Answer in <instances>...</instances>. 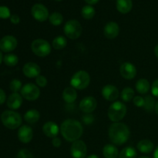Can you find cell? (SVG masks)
<instances>
[{
  "mask_svg": "<svg viewBox=\"0 0 158 158\" xmlns=\"http://www.w3.org/2000/svg\"><path fill=\"white\" fill-rule=\"evenodd\" d=\"M60 132L66 140L74 142L83 135V127L81 123L73 119H67L62 123Z\"/></svg>",
  "mask_w": 158,
  "mask_h": 158,
  "instance_id": "obj_1",
  "label": "cell"
},
{
  "mask_svg": "<svg viewBox=\"0 0 158 158\" xmlns=\"http://www.w3.org/2000/svg\"><path fill=\"white\" fill-rule=\"evenodd\" d=\"M130 131L129 127L125 123H114L110 126L109 131H108V135H109L110 140H111L114 144L123 145L126 143L130 138Z\"/></svg>",
  "mask_w": 158,
  "mask_h": 158,
  "instance_id": "obj_2",
  "label": "cell"
},
{
  "mask_svg": "<svg viewBox=\"0 0 158 158\" xmlns=\"http://www.w3.org/2000/svg\"><path fill=\"white\" fill-rule=\"evenodd\" d=\"M1 121L8 129L15 130L21 126L23 118L21 115L15 111L6 110L2 114Z\"/></svg>",
  "mask_w": 158,
  "mask_h": 158,
  "instance_id": "obj_3",
  "label": "cell"
},
{
  "mask_svg": "<svg viewBox=\"0 0 158 158\" xmlns=\"http://www.w3.org/2000/svg\"><path fill=\"white\" fill-rule=\"evenodd\" d=\"M127 110L126 105L120 101H115L108 109V117L114 123H118L124 118Z\"/></svg>",
  "mask_w": 158,
  "mask_h": 158,
  "instance_id": "obj_4",
  "label": "cell"
},
{
  "mask_svg": "<svg viewBox=\"0 0 158 158\" xmlns=\"http://www.w3.org/2000/svg\"><path fill=\"white\" fill-rule=\"evenodd\" d=\"M90 77L86 71L80 70L73 74L70 80V85L76 89H84L89 85Z\"/></svg>",
  "mask_w": 158,
  "mask_h": 158,
  "instance_id": "obj_5",
  "label": "cell"
},
{
  "mask_svg": "<svg viewBox=\"0 0 158 158\" xmlns=\"http://www.w3.org/2000/svg\"><path fill=\"white\" fill-rule=\"evenodd\" d=\"M32 52L37 56L46 57L51 52V46L49 43L43 39H36L31 44Z\"/></svg>",
  "mask_w": 158,
  "mask_h": 158,
  "instance_id": "obj_6",
  "label": "cell"
},
{
  "mask_svg": "<svg viewBox=\"0 0 158 158\" xmlns=\"http://www.w3.org/2000/svg\"><path fill=\"white\" fill-rule=\"evenodd\" d=\"M64 33L70 40H77L81 35L83 28L80 22L76 19H71L66 22L63 27Z\"/></svg>",
  "mask_w": 158,
  "mask_h": 158,
  "instance_id": "obj_7",
  "label": "cell"
},
{
  "mask_svg": "<svg viewBox=\"0 0 158 158\" xmlns=\"http://www.w3.org/2000/svg\"><path fill=\"white\" fill-rule=\"evenodd\" d=\"M21 95L23 98L29 101L36 100L40 96V88L34 83H26L22 88Z\"/></svg>",
  "mask_w": 158,
  "mask_h": 158,
  "instance_id": "obj_8",
  "label": "cell"
},
{
  "mask_svg": "<svg viewBox=\"0 0 158 158\" xmlns=\"http://www.w3.org/2000/svg\"><path fill=\"white\" fill-rule=\"evenodd\" d=\"M87 153L86 145L83 140H77L73 142L70 148V154L73 158H85Z\"/></svg>",
  "mask_w": 158,
  "mask_h": 158,
  "instance_id": "obj_9",
  "label": "cell"
},
{
  "mask_svg": "<svg viewBox=\"0 0 158 158\" xmlns=\"http://www.w3.org/2000/svg\"><path fill=\"white\" fill-rule=\"evenodd\" d=\"M31 13L32 17L39 22H45L49 19V11L43 4H35L32 7Z\"/></svg>",
  "mask_w": 158,
  "mask_h": 158,
  "instance_id": "obj_10",
  "label": "cell"
},
{
  "mask_svg": "<svg viewBox=\"0 0 158 158\" xmlns=\"http://www.w3.org/2000/svg\"><path fill=\"white\" fill-rule=\"evenodd\" d=\"M17 45L18 41L13 35H6L0 40V49L4 52H10L15 50Z\"/></svg>",
  "mask_w": 158,
  "mask_h": 158,
  "instance_id": "obj_11",
  "label": "cell"
},
{
  "mask_svg": "<svg viewBox=\"0 0 158 158\" xmlns=\"http://www.w3.org/2000/svg\"><path fill=\"white\" fill-rule=\"evenodd\" d=\"M97 106V100L94 97H84L80 103V109L85 114H91Z\"/></svg>",
  "mask_w": 158,
  "mask_h": 158,
  "instance_id": "obj_12",
  "label": "cell"
},
{
  "mask_svg": "<svg viewBox=\"0 0 158 158\" xmlns=\"http://www.w3.org/2000/svg\"><path fill=\"white\" fill-rule=\"evenodd\" d=\"M101 94L105 100L110 102H114L117 100V99L120 96L118 89L115 86L111 84H108L103 86V89H102Z\"/></svg>",
  "mask_w": 158,
  "mask_h": 158,
  "instance_id": "obj_13",
  "label": "cell"
},
{
  "mask_svg": "<svg viewBox=\"0 0 158 158\" xmlns=\"http://www.w3.org/2000/svg\"><path fill=\"white\" fill-rule=\"evenodd\" d=\"M23 74L28 78H36L40 75L41 68L35 63L29 62L23 67Z\"/></svg>",
  "mask_w": 158,
  "mask_h": 158,
  "instance_id": "obj_14",
  "label": "cell"
},
{
  "mask_svg": "<svg viewBox=\"0 0 158 158\" xmlns=\"http://www.w3.org/2000/svg\"><path fill=\"white\" fill-rule=\"evenodd\" d=\"M120 75L125 80H133L137 76V69L131 63H123L120 69Z\"/></svg>",
  "mask_w": 158,
  "mask_h": 158,
  "instance_id": "obj_15",
  "label": "cell"
},
{
  "mask_svg": "<svg viewBox=\"0 0 158 158\" xmlns=\"http://www.w3.org/2000/svg\"><path fill=\"white\" fill-rule=\"evenodd\" d=\"M120 32V27L115 22H109L103 28V34L109 40L117 38Z\"/></svg>",
  "mask_w": 158,
  "mask_h": 158,
  "instance_id": "obj_16",
  "label": "cell"
},
{
  "mask_svg": "<svg viewBox=\"0 0 158 158\" xmlns=\"http://www.w3.org/2000/svg\"><path fill=\"white\" fill-rule=\"evenodd\" d=\"M33 137V131L28 125H23L18 131V138L22 143H28Z\"/></svg>",
  "mask_w": 158,
  "mask_h": 158,
  "instance_id": "obj_17",
  "label": "cell"
},
{
  "mask_svg": "<svg viewBox=\"0 0 158 158\" xmlns=\"http://www.w3.org/2000/svg\"><path fill=\"white\" fill-rule=\"evenodd\" d=\"M60 128L58 125L53 121H48L43 126V132L45 135L49 138H54L60 132Z\"/></svg>",
  "mask_w": 158,
  "mask_h": 158,
  "instance_id": "obj_18",
  "label": "cell"
},
{
  "mask_svg": "<svg viewBox=\"0 0 158 158\" xmlns=\"http://www.w3.org/2000/svg\"><path fill=\"white\" fill-rule=\"evenodd\" d=\"M23 98L22 95L18 93H12L7 100L8 107L12 110L19 109L23 104Z\"/></svg>",
  "mask_w": 158,
  "mask_h": 158,
  "instance_id": "obj_19",
  "label": "cell"
},
{
  "mask_svg": "<svg viewBox=\"0 0 158 158\" xmlns=\"http://www.w3.org/2000/svg\"><path fill=\"white\" fill-rule=\"evenodd\" d=\"M77 98V92L72 86L66 87L63 92V99L66 103H73Z\"/></svg>",
  "mask_w": 158,
  "mask_h": 158,
  "instance_id": "obj_20",
  "label": "cell"
},
{
  "mask_svg": "<svg viewBox=\"0 0 158 158\" xmlns=\"http://www.w3.org/2000/svg\"><path fill=\"white\" fill-rule=\"evenodd\" d=\"M137 148L138 151L143 154H150L154 150V145L151 140L145 139V140H141L138 142Z\"/></svg>",
  "mask_w": 158,
  "mask_h": 158,
  "instance_id": "obj_21",
  "label": "cell"
},
{
  "mask_svg": "<svg viewBox=\"0 0 158 158\" xmlns=\"http://www.w3.org/2000/svg\"><path fill=\"white\" fill-rule=\"evenodd\" d=\"M133 7L132 0H117V9L120 13L127 14L131 12Z\"/></svg>",
  "mask_w": 158,
  "mask_h": 158,
  "instance_id": "obj_22",
  "label": "cell"
},
{
  "mask_svg": "<svg viewBox=\"0 0 158 158\" xmlns=\"http://www.w3.org/2000/svg\"><path fill=\"white\" fill-rule=\"evenodd\" d=\"M40 118V114L37 110L32 109L28 110L24 115V120L29 124H34L39 121Z\"/></svg>",
  "mask_w": 158,
  "mask_h": 158,
  "instance_id": "obj_23",
  "label": "cell"
},
{
  "mask_svg": "<svg viewBox=\"0 0 158 158\" xmlns=\"http://www.w3.org/2000/svg\"><path fill=\"white\" fill-rule=\"evenodd\" d=\"M103 154L105 158H117L119 156L118 149L115 145L106 144L103 148Z\"/></svg>",
  "mask_w": 158,
  "mask_h": 158,
  "instance_id": "obj_24",
  "label": "cell"
},
{
  "mask_svg": "<svg viewBox=\"0 0 158 158\" xmlns=\"http://www.w3.org/2000/svg\"><path fill=\"white\" fill-rule=\"evenodd\" d=\"M136 90L140 94H145L149 91L151 86L150 83L146 79H140L136 83Z\"/></svg>",
  "mask_w": 158,
  "mask_h": 158,
  "instance_id": "obj_25",
  "label": "cell"
},
{
  "mask_svg": "<svg viewBox=\"0 0 158 158\" xmlns=\"http://www.w3.org/2000/svg\"><path fill=\"white\" fill-rule=\"evenodd\" d=\"M52 45L54 49L56 50H60L66 47L67 45V40H66V37L63 36V35H58L52 40Z\"/></svg>",
  "mask_w": 158,
  "mask_h": 158,
  "instance_id": "obj_26",
  "label": "cell"
},
{
  "mask_svg": "<svg viewBox=\"0 0 158 158\" xmlns=\"http://www.w3.org/2000/svg\"><path fill=\"white\" fill-rule=\"evenodd\" d=\"M137 151L133 147H126L119 154V158H136Z\"/></svg>",
  "mask_w": 158,
  "mask_h": 158,
  "instance_id": "obj_27",
  "label": "cell"
},
{
  "mask_svg": "<svg viewBox=\"0 0 158 158\" xmlns=\"http://www.w3.org/2000/svg\"><path fill=\"white\" fill-rule=\"evenodd\" d=\"M3 62L6 66L12 67V66H15L18 64L19 58L15 54L9 53L5 55V56L3 57Z\"/></svg>",
  "mask_w": 158,
  "mask_h": 158,
  "instance_id": "obj_28",
  "label": "cell"
},
{
  "mask_svg": "<svg viewBox=\"0 0 158 158\" xmlns=\"http://www.w3.org/2000/svg\"><path fill=\"white\" fill-rule=\"evenodd\" d=\"M120 98L124 102H130L134 98V90L131 87H125L120 93Z\"/></svg>",
  "mask_w": 158,
  "mask_h": 158,
  "instance_id": "obj_29",
  "label": "cell"
},
{
  "mask_svg": "<svg viewBox=\"0 0 158 158\" xmlns=\"http://www.w3.org/2000/svg\"><path fill=\"white\" fill-rule=\"evenodd\" d=\"M95 9L90 5H88V6H83V9H82L81 14L82 16L85 19H91L94 17L95 15Z\"/></svg>",
  "mask_w": 158,
  "mask_h": 158,
  "instance_id": "obj_30",
  "label": "cell"
},
{
  "mask_svg": "<svg viewBox=\"0 0 158 158\" xmlns=\"http://www.w3.org/2000/svg\"><path fill=\"white\" fill-rule=\"evenodd\" d=\"M49 20L52 26H58L61 25L63 22V15L60 12H55L51 14L49 17Z\"/></svg>",
  "mask_w": 158,
  "mask_h": 158,
  "instance_id": "obj_31",
  "label": "cell"
},
{
  "mask_svg": "<svg viewBox=\"0 0 158 158\" xmlns=\"http://www.w3.org/2000/svg\"><path fill=\"white\" fill-rule=\"evenodd\" d=\"M155 100L151 96H147L144 97V105L143 108L147 112H152L155 107Z\"/></svg>",
  "mask_w": 158,
  "mask_h": 158,
  "instance_id": "obj_32",
  "label": "cell"
},
{
  "mask_svg": "<svg viewBox=\"0 0 158 158\" xmlns=\"http://www.w3.org/2000/svg\"><path fill=\"white\" fill-rule=\"evenodd\" d=\"M23 88V83L18 79H14L9 83V89L12 92L18 93Z\"/></svg>",
  "mask_w": 158,
  "mask_h": 158,
  "instance_id": "obj_33",
  "label": "cell"
},
{
  "mask_svg": "<svg viewBox=\"0 0 158 158\" xmlns=\"http://www.w3.org/2000/svg\"><path fill=\"white\" fill-rule=\"evenodd\" d=\"M11 14L10 10L6 6H0V19H6L8 18H10Z\"/></svg>",
  "mask_w": 158,
  "mask_h": 158,
  "instance_id": "obj_34",
  "label": "cell"
},
{
  "mask_svg": "<svg viewBox=\"0 0 158 158\" xmlns=\"http://www.w3.org/2000/svg\"><path fill=\"white\" fill-rule=\"evenodd\" d=\"M16 158H35L32 153L27 149H22L19 151Z\"/></svg>",
  "mask_w": 158,
  "mask_h": 158,
  "instance_id": "obj_35",
  "label": "cell"
},
{
  "mask_svg": "<svg viewBox=\"0 0 158 158\" xmlns=\"http://www.w3.org/2000/svg\"><path fill=\"white\" fill-rule=\"evenodd\" d=\"M35 83H36L37 86H40V87H45L47 85L48 81L46 77L40 75L35 78Z\"/></svg>",
  "mask_w": 158,
  "mask_h": 158,
  "instance_id": "obj_36",
  "label": "cell"
},
{
  "mask_svg": "<svg viewBox=\"0 0 158 158\" xmlns=\"http://www.w3.org/2000/svg\"><path fill=\"white\" fill-rule=\"evenodd\" d=\"M82 121L86 125H90L95 121V118H94V116L91 115L89 114H86V115L83 116V117H82Z\"/></svg>",
  "mask_w": 158,
  "mask_h": 158,
  "instance_id": "obj_37",
  "label": "cell"
},
{
  "mask_svg": "<svg viewBox=\"0 0 158 158\" xmlns=\"http://www.w3.org/2000/svg\"><path fill=\"white\" fill-rule=\"evenodd\" d=\"M133 102H134V104L136 106H137V107H143L144 99L143 97H140V96H137V97H135L133 99Z\"/></svg>",
  "mask_w": 158,
  "mask_h": 158,
  "instance_id": "obj_38",
  "label": "cell"
},
{
  "mask_svg": "<svg viewBox=\"0 0 158 158\" xmlns=\"http://www.w3.org/2000/svg\"><path fill=\"white\" fill-rule=\"evenodd\" d=\"M151 92L154 97H158V79L154 80L151 86Z\"/></svg>",
  "mask_w": 158,
  "mask_h": 158,
  "instance_id": "obj_39",
  "label": "cell"
},
{
  "mask_svg": "<svg viewBox=\"0 0 158 158\" xmlns=\"http://www.w3.org/2000/svg\"><path fill=\"white\" fill-rule=\"evenodd\" d=\"M52 146L55 147V148H60L62 144L61 140H60L59 137H54V138H52Z\"/></svg>",
  "mask_w": 158,
  "mask_h": 158,
  "instance_id": "obj_40",
  "label": "cell"
},
{
  "mask_svg": "<svg viewBox=\"0 0 158 158\" xmlns=\"http://www.w3.org/2000/svg\"><path fill=\"white\" fill-rule=\"evenodd\" d=\"M10 21H11V23H13V24H15V25L19 24L20 22L19 16L18 15H15V14L12 15L10 17Z\"/></svg>",
  "mask_w": 158,
  "mask_h": 158,
  "instance_id": "obj_41",
  "label": "cell"
},
{
  "mask_svg": "<svg viewBox=\"0 0 158 158\" xmlns=\"http://www.w3.org/2000/svg\"><path fill=\"white\" fill-rule=\"evenodd\" d=\"M6 94L3 89H0V105L3 104L6 102Z\"/></svg>",
  "mask_w": 158,
  "mask_h": 158,
  "instance_id": "obj_42",
  "label": "cell"
},
{
  "mask_svg": "<svg viewBox=\"0 0 158 158\" xmlns=\"http://www.w3.org/2000/svg\"><path fill=\"white\" fill-rule=\"evenodd\" d=\"M86 3H88L89 5H95L100 0H84Z\"/></svg>",
  "mask_w": 158,
  "mask_h": 158,
  "instance_id": "obj_43",
  "label": "cell"
},
{
  "mask_svg": "<svg viewBox=\"0 0 158 158\" xmlns=\"http://www.w3.org/2000/svg\"><path fill=\"white\" fill-rule=\"evenodd\" d=\"M154 158H158V145L157 146V148H155V150H154Z\"/></svg>",
  "mask_w": 158,
  "mask_h": 158,
  "instance_id": "obj_44",
  "label": "cell"
},
{
  "mask_svg": "<svg viewBox=\"0 0 158 158\" xmlns=\"http://www.w3.org/2000/svg\"><path fill=\"white\" fill-rule=\"evenodd\" d=\"M154 53H155V56L158 59V44L155 46V49H154Z\"/></svg>",
  "mask_w": 158,
  "mask_h": 158,
  "instance_id": "obj_45",
  "label": "cell"
},
{
  "mask_svg": "<svg viewBox=\"0 0 158 158\" xmlns=\"http://www.w3.org/2000/svg\"><path fill=\"white\" fill-rule=\"evenodd\" d=\"M154 111H155L156 114H157V115H158V101L157 102V103H156V104H155V107H154Z\"/></svg>",
  "mask_w": 158,
  "mask_h": 158,
  "instance_id": "obj_46",
  "label": "cell"
},
{
  "mask_svg": "<svg viewBox=\"0 0 158 158\" xmlns=\"http://www.w3.org/2000/svg\"><path fill=\"white\" fill-rule=\"evenodd\" d=\"M86 158H99V157L97 155H96V154H91V155L88 156Z\"/></svg>",
  "mask_w": 158,
  "mask_h": 158,
  "instance_id": "obj_47",
  "label": "cell"
},
{
  "mask_svg": "<svg viewBox=\"0 0 158 158\" xmlns=\"http://www.w3.org/2000/svg\"><path fill=\"white\" fill-rule=\"evenodd\" d=\"M3 60V57H2V52L0 51V65H1L2 62Z\"/></svg>",
  "mask_w": 158,
  "mask_h": 158,
  "instance_id": "obj_48",
  "label": "cell"
},
{
  "mask_svg": "<svg viewBox=\"0 0 158 158\" xmlns=\"http://www.w3.org/2000/svg\"><path fill=\"white\" fill-rule=\"evenodd\" d=\"M139 158H150V157H145V156H143V157H139Z\"/></svg>",
  "mask_w": 158,
  "mask_h": 158,
  "instance_id": "obj_49",
  "label": "cell"
},
{
  "mask_svg": "<svg viewBox=\"0 0 158 158\" xmlns=\"http://www.w3.org/2000/svg\"><path fill=\"white\" fill-rule=\"evenodd\" d=\"M55 1H56V2H60V1H62V0H55Z\"/></svg>",
  "mask_w": 158,
  "mask_h": 158,
  "instance_id": "obj_50",
  "label": "cell"
}]
</instances>
